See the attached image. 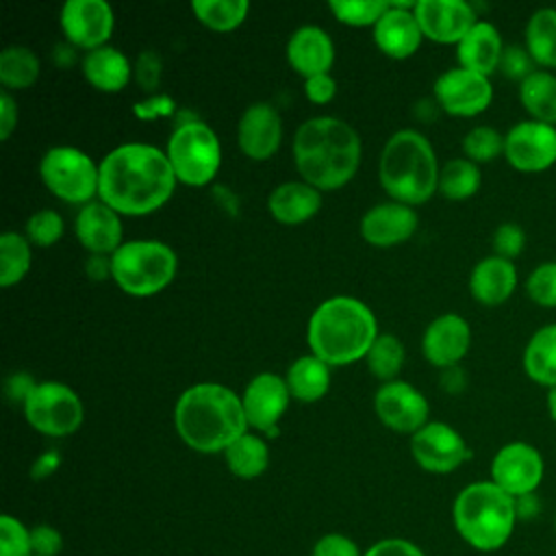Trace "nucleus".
<instances>
[{
	"label": "nucleus",
	"mask_w": 556,
	"mask_h": 556,
	"mask_svg": "<svg viewBox=\"0 0 556 556\" xmlns=\"http://www.w3.org/2000/svg\"><path fill=\"white\" fill-rule=\"evenodd\" d=\"M526 248V230L515 222H504L493 232V254L506 261L517 258Z\"/></svg>",
	"instance_id": "nucleus-44"
},
{
	"label": "nucleus",
	"mask_w": 556,
	"mask_h": 556,
	"mask_svg": "<svg viewBox=\"0 0 556 556\" xmlns=\"http://www.w3.org/2000/svg\"><path fill=\"white\" fill-rule=\"evenodd\" d=\"M417 213L402 202H380L361 217V237L376 248H391L410 239L417 230Z\"/></svg>",
	"instance_id": "nucleus-22"
},
{
	"label": "nucleus",
	"mask_w": 556,
	"mask_h": 556,
	"mask_svg": "<svg viewBox=\"0 0 556 556\" xmlns=\"http://www.w3.org/2000/svg\"><path fill=\"white\" fill-rule=\"evenodd\" d=\"M289 65L306 78L328 74L334 61V46L330 35L319 26H302L293 30L287 43Z\"/></svg>",
	"instance_id": "nucleus-24"
},
{
	"label": "nucleus",
	"mask_w": 556,
	"mask_h": 556,
	"mask_svg": "<svg viewBox=\"0 0 556 556\" xmlns=\"http://www.w3.org/2000/svg\"><path fill=\"white\" fill-rule=\"evenodd\" d=\"M328 9L334 17L350 26H374L389 9L384 0H330Z\"/></svg>",
	"instance_id": "nucleus-40"
},
{
	"label": "nucleus",
	"mask_w": 556,
	"mask_h": 556,
	"mask_svg": "<svg viewBox=\"0 0 556 556\" xmlns=\"http://www.w3.org/2000/svg\"><path fill=\"white\" fill-rule=\"evenodd\" d=\"M415 2H389V9L374 24L378 50L391 59H408L417 52L424 33L413 13Z\"/></svg>",
	"instance_id": "nucleus-21"
},
{
	"label": "nucleus",
	"mask_w": 556,
	"mask_h": 556,
	"mask_svg": "<svg viewBox=\"0 0 556 556\" xmlns=\"http://www.w3.org/2000/svg\"><path fill=\"white\" fill-rule=\"evenodd\" d=\"M463 154L476 165L491 163L497 156H504V135L493 126H473L463 137Z\"/></svg>",
	"instance_id": "nucleus-39"
},
{
	"label": "nucleus",
	"mask_w": 556,
	"mask_h": 556,
	"mask_svg": "<svg viewBox=\"0 0 556 556\" xmlns=\"http://www.w3.org/2000/svg\"><path fill=\"white\" fill-rule=\"evenodd\" d=\"M285 380L291 397L306 404L317 402L330 389V365L315 354H306L289 365Z\"/></svg>",
	"instance_id": "nucleus-30"
},
{
	"label": "nucleus",
	"mask_w": 556,
	"mask_h": 556,
	"mask_svg": "<svg viewBox=\"0 0 556 556\" xmlns=\"http://www.w3.org/2000/svg\"><path fill=\"white\" fill-rule=\"evenodd\" d=\"M33 556H56L63 549V536L54 526L39 523L30 528Z\"/></svg>",
	"instance_id": "nucleus-47"
},
{
	"label": "nucleus",
	"mask_w": 556,
	"mask_h": 556,
	"mask_svg": "<svg viewBox=\"0 0 556 556\" xmlns=\"http://www.w3.org/2000/svg\"><path fill=\"white\" fill-rule=\"evenodd\" d=\"M504 48L506 46L500 30L491 22L478 20L471 30L456 43L458 67L491 76L495 70H500Z\"/></svg>",
	"instance_id": "nucleus-26"
},
{
	"label": "nucleus",
	"mask_w": 556,
	"mask_h": 556,
	"mask_svg": "<svg viewBox=\"0 0 556 556\" xmlns=\"http://www.w3.org/2000/svg\"><path fill=\"white\" fill-rule=\"evenodd\" d=\"M452 519L460 539L478 552H495L513 536L517 502L491 480L467 484L454 500Z\"/></svg>",
	"instance_id": "nucleus-6"
},
{
	"label": "nucleus",
	"mask_w": 556,
	"mask_h": 556,
	"mask_svg": "<svg viewBox=\"0 0 556 556\" xmlns=\"http://www.w3.org/2000/svg\"><path fill=\"white\" fill-rule=\"evenodd\" d=\"M174 426L191 450L213 454L248 432V417L232 389L219 382H198L178 397Z\"/></svg>",
	"instance_id": "nucleus-3"
},
{
	"label": "nucleus",
	"mask_w": 556,
	"mask_h": 556,
	"mask_svg": "<svg viewBox=\"0 0 556 556\" xmlns=\"http://www.w3.org/2000/svg\"><path fill=\"white\" fill-rule=\"evenodd\" d=\"M87 274H89L93 280H102L106 274L111 276V258L91 256L89 263H87Z\"/></svg>",
	"instance_id": "nucleus-55"
},
{
	"label": "nucleus",
	"mask_w": 556,
	"mask_h": 556,
	"mask_svg": "<svg viewBox=\"0 0 556 556\" xmlns=\"http://www.w3.org/2000/svg\"><path fill=\"white\" fill-rule=\"evenodd\" d=\"M424 37L437 43H458L478 22L465 0H419L413 9Z\"/></svg>",
	"instance_id": "nucleus-18"
},
{
	"label": "nucleus",
	"mask_w": 556,
	"mask_h": 556,
	"mask_svg": "<svg viewBox=\"0 0 556 556\" xmlns=\"http://www.w3.org/2000/svg\"><path fill=\"white\" fill-rule=\"evenodd\" d=\"M282 139V119L269 102L250 104L237 124V143L241 152L254 161L274 156Z\"/></svg>",
	"instance_id": "nucleus-20"
},
{
	"label": "nucleus",
	"mask_w": 556,
	"mask_h": 556,
	"mask_svg": "<svg viewBox=\"0 0 556 556\" xmlns=\"http://www.w3.org/2000/svg\"><path fill=\"white\" fill-rule=\"evenodd\" d=\"M22 406L26 421L48 437H67L76 432L85 417L78 393L56 380L37 382Z\"/></svg>",
	"instance_id": "nucleus-10"
},
{
	"label": "nucleus",
	"mask_w": 556,
	"mask_h": 556,
	"mask_svg": "<svg viewBox=\"0 0 556 556\" xmlns=\"http://www.w3.org/2000/svg\"><path fill=\"white\" fill-rule=\"evenodd\" d=\"M39 76V59L24 46H9L0 52V83L4 89H26Z\"/></svg>",
	"instance_id": "nucleus-37"
},
{
	"label": "nucleus",
	"mask_w": 556,
	"mask_h": 556,
	"mask_svg": "<svg viewBox=\"0 0 556 556\" xmlns=\"http://www.w3.org/2000/svg\"><path fill=\"white\" fill-rule=\"evenodd\" d=\"M517 289V267L502 256H484L469 274L471 298L484 306L504 304Z\"/></svg>",
	"instance_id": "nucleus-25"
},
{
	"label": "nucleus",
	"mask_w": 556,
	"mask_h": 556,
	"mask_svg": "<svg viewBox=\"0 0 556 556\" xmlns=\"http://www.w3.org/2000/svg\"><path fill=\"white\" fill-rule=\"evenodd\" d=\"M521 365L539 387H556V324H545L532 332L523 348Z\"/></svg>",
	"instance_id": "nucleus-29"
},
{
	"label": "nucleus",
	"mask_w": 556,
	"mask_h": 556,
	"mask_svg": "<svg viewBox=\"0 0 556 556\" xmlns=\"http://www.w3.org/2000/svg\"><path fill=\"white\" fill-rule=\"evenodd\" d=\"M363 556H426L421 547L406 539H382L374 543Z\"/></svg>",
	"instance_id": "nucleus-49"
},
{
	"label": "nucleus",
	"mask_w": 556,
	"mask_h": 556,
	"mask_svg": "<svg viewBox=\"0 0 556 556\" xmlns=\"http://www.w3.org/2000/svg\"><path fill=\"white\" fill-rule=\"evenodd\" d=\"M506 163L523 174H539L556 163V126L534 119L517 122L504 135Z\"/></svg>",
	"instance_id": "nucleus-12"
},
{
	"label": "nucleus",
	"mask_w": 556,
	"mask_h": 556,
	"mask_svg": "<svg viewBox=\"0 0 556 556\" xmlns=\"http://www.w3.org/2000/svg\"><path fill=\"white\" fill-rule=\"evenodd\" d=\"M174 111V100L165 93H156V96H150L141 102H137L132 106V113L141 119H154V117H163V115H169Z\"/></svg>",
	"instance_id": "nucleus-51"
},
{
	"label": "nucleus",
	"mask_w": 556,
	"mask_h": 556,
	"mask_svg": "<svg viewBox=\"0 0 556 556\" xmlns=\"http://www.w3.org/2000/svg\"><path fill=\"white\" fill-rule=\"evenodd\" d=\"M554 530H556V515H554Z\"/></svg>",
	"instance_id": "nucleus-58"
},
{
	"label": "nucleus",
	"mask_w": 556,
	"mask_h": 556,
	"mask_svg": "<svg viewBox=\"0 0 556 556\" xmlns=\"http://www.w3.org/2000/svg\"><path fill=\"white\" fill-rule=\"evenodd\" d=\"M0 556H33L30 530L15 517H0Z\"/></svg>",
	"instance_id": "nucleus-43"
},
{
	"label": "nucleus",
	"mask_w": 556,
	"mask_h": 556,
	"mask_svg": "<svg viewBox=\"0 0 556 556\" xmlns=\"http://www.w3.org/2000/svg\"><path fill=\"white\" fill-rule=\"evenodd\" d=\"M304 93L315 104H326L337 93V83L330 74H317L304 80Z\"/></svg>",
	"instance_id": "nucleus-50"
},
{
	"label": "nucleus",
	"mask_w": 556,
	"mask_h": 556,
	"mask_svg": "<svg viewBox=\"0 0 556 556\" xmlns=\"http://www.w3.org/2000/svg\"><path fill=\"white\" fill-rule=\"evenodd\" d=\"M226 465L228 469L243 480H252L258 478L267 465H269V450L265 439H261L258 434H241L239 439H235L226 450Z\"/></svg>",
	"instance_id": "nucleus-33"
},
{
	"label": "nucleus",
	"mask_w": 556,
	"mask_h": 556,
	"mask_svg": "<svg viewBox=\"0 0 556 556\" xmlns=\"http://www.w3.org/2000/svg\"><path fill=\"white\" fill-rule=\"evenodd\" d=\"M519 102L530 119L556 126V74L547 70L532 72L519 83Z\"/></svg>",
	"instance_id": "nucleus-31"
},
{
	"label": "nucleus",
	"mask_w": 556,
	"mask_h": 556,
	"mask_svg": "<svg viewBox=\"0 0 556 556\" xmlns=\"http://www.w3.org/2000/svg\"><path fill=\"white\" fill-rule=\"evenodd\" d=\"M293 163L302 180L319 191L348 185L361 163L358 132L332 115L311 117L293 137Z\"/></svg>",
	"instance_id": "nucleus-2"
},
{
	"label": "nucleus",
	"mask_w": 556,
	"mask_h": 556,
	"mask_svg": "<svg viewBox=\"0 0 556 556\" xmlns=\"http://www.w3.org/2000/svg\"><path fill=\"white\" fill-rule=\"evenodd\" d=\"M56 465H59V456H56L54 452H46L43 456H39V458L35 460V465H33V476H35V478H41V476L54 471Z\"/></svg>",
	"instance_id": "nucleus-56"
},
{
	"label": "nucleus",
	"mask_w": 556,
	"mask_h": 556,
	"mask_svg": "<svg viewBox=\"0 0 556 556\" xmlns=\"http://www.w3.org/2000/svg\"><path fill=\"white\" fill-rule=\"evenodd\" d=\"M374 410L387 428L415 434L428 424L430 406L424 393L410 382L391 380L378 387L374 395Z\"/></svg>",
	"instance_id": "nucleus-15"
},
{
	"label": "nucleus",
	"mask_w": 556,
	"mask_h": 556,
	"mask_svg": "<svg viewBox=\"0 0 556 556\" xmlns=\"http://www.w3.org/2000/svg\"><path fill=\"white\" fill-rule=\"evenodd\" d=\"M35 387H37V382H35L28 374H24V371L11 374V376L7 378V382H4L7 397H9L11 402H22V404L28 400V395L33 393Z\"/></svg>",
	"instance_id": "nucleus-52"
},
{
	"label": "nucleus",
	"mask_w": 556,
	"mask_h": 556,
	"mask_svg": "<svg viewBox=\"0 0 556 556\" xmlns=\"http://www.w3.org/2000/svg\"><path fill=\"white\" fill-rule=\"evenodd\" d=\"M539 67L534 65L530 52L526 50V46H506L502 61H500V72L510 78V80H526L532 72H536Z\"/></svg>",
	"instance_id": "nucleus-45"
},
{
	"label": "nucleus",
	"mask_w": 556,
	"mask_h": 556,
	"mask_svg": "<svg viewBox=\"0 0 556 556\" xmlns=\"http://www.w3.org/2000/svg\"><path fill=\"white\" fill-rule=\"evenodd\" d=\"M165 154L176 178L191 187L208 185L222 165V146L204 122H182L167 139Z\"/></svg>",
	"instance_id": "nucleus-8"
},
{
	"label": "nucleus",
	"mask_w": 556,
	"mask_h": 556,
	"mask_svg": "<svg viewBox=\"0 0 556 556\" xmlns=\"http://www.w3.org/2000/svg\"><path fill=\"white\" fill-rule=\"evenodd\" d=\"M545 476L541 452L526 443L513 441L502 445L491 460V482H495L510 497L532 495Z\"/></svg>",
	"instance_id": "nucleus-11"
},
{
	"label": "nucleus",
	"mask_w": 556,
	"mask_h": 556,
	"mask_svg": "<svg viewBox=\"0 0 556 556\" xmlns=\"http://www.w3.org/2000/svg\"><path fill=\"white\" fill-rule=\"evenodd\" d=\"M404 345L395 334L382 332L376 337V341L371 343L365 361L369 371L382 380V382H391L397 380L395 376L400 374L402 365H404Z\"/></svg>",
	"instance_id": "nucleus-38"
},
{
	"label": "nucleus",
	"mask_w": 556,
	"mask_h": 556,
	"mask_svg": "<svg viewBox=\"0 0 556 556\" xmlns=\"http://www.w3.org/2000/svg\"><path fill=\"white\" fill-rule=\"evenodd\" d=\"M291 393L287 380L278 374L263 371L254 376L243 391V410L248 417V426L267 437H276L280 432L278 424L289 406Z\"/></svg>",
	"instance_id": "nucleus-16"
},
{
	"label": "nucleus",
	"mask_w": 556,
	"mask_h": 556,
	"mask_svg": "<svg viewBox=\"0 0 556 556\" xmlns=\"http://www.w3.org/2000/svg\"><path fill=\"white\" fill-rule=\"evenodd\" d=\"M471 345V328L465 317L456 313H443L434 317L421 337V352L434 367L458 365Z\"/></svg>",
	"instance_id": "nucleus-19"
},
{
	"label": "nucleus",
	"mask_w": 556,
	"mask_h": 556,
	"mask_svg": "<svg viewBox=\"0 0 556 556\" xmlns=\"http://www.w3.org/2000/svg\"><path fill=\"white\" fill-rule=\"evenodd\" d=\"M76 237L85 250L93 256H113L122 245V219L119 213L113 211L102 200H93L80 206L74 222Z\"/></svg>",
	"instance_id": "nucleus-23"
},
{
	"label": "nucleus",
	"mask_w": 556,
	"mask_h": 556,
	"mask_svg": "<svg viewBox=\"0 0 556 556\" xmlns=\"http://www.w3.org/2000/svg\"><path fill=\"white\" fill-rule=\"evenodd\" d=\"M111 258V278L128 295L148 298L163 291L176 276V252L156 239L122 243Z\"/></svg>",
	"instance_id": "nucleus-7"
},
{
	"label": "nucleus",
	"mask_w": 556,
	"mask_h": 556,
	"mask_svg": "<svg viewBox=\"0 0 556 556\" xmlns=\"http://www.w3.org/2000/svg\"><path fill=\"white\" fill-rule=\"evenodd\" d=\"M441 387L450 393H458L465 389V374L458 365H452V367H445L443 369V376H441Z\"/></svg>",
	"instance_id": "nucleus-54"
},
{
	"label": "nucleus",
	"mask_w": 556,
	"mask_h": 556,
	"mask_svg": "<svg viewBox=\"0 0 556 556\" xmlns=\"http://www.w3.org/2000/svg\"><path fill=\"white\" fill-rule=\"evenodd\" d=\"M313 556H363V554L350 536L339 534V532H330V534H324L315 543Z\"/></svg>",
	"instance_id": "nucleus-48"
},
{
	"label": "nucleus",
	"mask_w": 556,
	"mask_h": 556,
	"mask_svg": "<svg viewBox=\"0 0 556 556\" xmlns=\"http://www.w3.org/2000/svg\"><path fill=\"white\" fill-rule=\"evenodd\" d=\"M439 163L430 141L410 128L393 132L378 161V178L391 200L415 206L439 191Z\"/></svg>",
	"instance_id": "nucleus-5"
},
{
	"label": "nucleus",
	"mask_w": 556,
	"mask_h": 556,
	"mask_svg": "<svg viewBox=\"0 0 556 556\" xmlns=\"http://www.w3.org/2000/svg\"><path fill=\"white\" fill-rule=\"evenodd\" d=\"M17 126V104L7 89L0 91V139L7 141Z\"/></svg>",
	"instance_id": "nucleus-53"
},
{
	"label": "nucleus",
	"mask_w": 556,
	"mask_h": 556,
	"mask_svg": "<svg viewBox=\"0 0 556 556\" xmlns=\"http://www.w3.org/2000/svg\"><path fill=\"white\" fill-rule=\"evenodd\" d=\"M63 217L52 208H41L33 213L26 222V239L39 248L54 245L63 237Z\"/></svg>",
	"instance_id": "nucleus-41"
},
{
	"label": "nucleus",
	"mask_w": 556,
	"mask_h": 556,
	"mask_svg": "<svg viewBox=\"0 0 556 556\" xmlns=\"http://www.w3.org/2000/svg\"><path fill=\"white\" fill-rule=\"evenodd\" d=\"M480 185V167L465 156L447 161L439 172V193L447 200H467L478 193Z\"/></svg>",
	"instance_id": "nucleus-34"
},
{
	"label": "nucleus",
	"mask_w": 556,
	"mask_h": 556,
	"mask_svg": "<svg viewBox=\"0 0 556 556\" xmlns=\"http://www.w3.org/2000/svg\"><path fill=\"white\" fill-rule=\"evenodd\" d=\"M135 80L143 91H154L161 85L163 74V61L154 50H143L132 67Z\"/></svg>",
	"instance_id": "nucleus-46"
},
{
	"label": "nucleus",
	"mask_w": 556,
	"mask_h": 556,
	"mask_svg": "<svg viewBox=\"0 0 556 556\" xmlns=\"http://www.w3.org/2000/svg\"><path fill=\"white\" fill-rule=\"evenodd\" d=\"M39 176L43 185L70 204H89L100 189V165L72 146H54L46 150L39 161Z\"/></svg>",
	"instance_id": "nucleus-9"
},
{
	"label": "nucleus",
	"mask_w": 556,
	"mask_h": 556,
	"mask_svg": "<svg viewBox=\"0 0 556 556\" xmlns=\"http://www.w3.org/2000/svg\"><path fill=\"white\" fill-rule=\"evenodd\" d=\"M267 208L276 222L298 226L317 215L321 208V193L304 180H289L271 189Z\"/></svg>",
	"instance_id": "nucleus-27"
},
{
	"label": "nucleus",
	"mask_w": 556,
	"mask_h": 556,
	"mask_svg": "<svg viewBox=\"0 0 556 556\" xmlns=\"http://www.w3.org/2000/svg\"><path fill=\"white\" fill-rule=\"evenodd\" d=\"M83 74L91 87L104 93L124 89L132 76V65L124 52L113 46H102L85 54Z\"/></svg>",
	"instance_id": "nucleus-28"
},
{
	"label": "nucleus",
	"mask_w": 556,
	"mask_h": 556,
	"mask_svg": "<svg viewBox=\"0 0 556 556\" xmlns=\"http://www.w3.org/2000/svg\"><path fill=\"white\" fill-rule=\"evenodd\" d=\"M191 9L195 17L217 33L235 30L248 17V0H193Z\"/></svg>",
	"instance_id": "nucleus-36"
},
{
	"label": "nucleus",
	"mask_w": 556,
	"mask_h": 556,
	"mask_svg": "<svg viewBox=\"0 0 556 556\" xmlns=\"http://www.w3.org/2000/svg\"><path fill=\"white\" fill-rule=\"evenodd\" d=\"M437 104L456 117H473L489 109L493 100V85L489 76L452 67L434 80Z\"/></svg>",
	"instance_id": "nucleus-14"
},
{
	"label": "nucleus",
	"mask_w": 556,
	"mask_h": 556,
	"mask_svg": "<svg viewBox=\"0 0 556 556\" xmlns=\"http://www.w3.org/2000/svg\"><path fill=\"white\" fill-rule=\"evenodd\" d=\"M30 245L26 235L13 230L0 235V287H13L28 274Z\"/></svg>",
	"instance_id": "nucleus-35"
},
{
	"label": "nucleus",
	"mask_w": 556,
	"mask_h": 556,
	"mask_svg": "<svg viewBox=\"0 0 556 556\" xmlns=\"http://www.w3.org/2000/svg\"><path fill=\"white\" fill-rule=\"evenodd\" d=\"M410 454L421 469L430 473H450L471 456V450L463 434L450 424L428 421L410 434Z\"/></svg>",
	"instance_id": "nucleus-13"
},
{
	"label": "nucleus",
	"mask_w": 556,
	"mask_h": 556,
	"mask_svg": "<svg viewBox=\"0 0 556 556\" xmlns=\"http://www.w3.org/2000/svg\"><path fill=\"white\" fill-rule=\"evenodd\" d=\"M115 26V15L104 0H67L61 7V28L65 37L87 52L106 46Z\"/></svg>",
	"instance_id": "nucleus-17"
},
{
	"label": "nucleus",
	"mask_w": 556,
	"mask_h": 556,
	"mask_svg": "<svg viewBox=\"0 0 556 556\" xmlns=\"http://www.w3.org/2000/svg\"><path fill=\"white\" fill-rule=\"evenodd\" d=\"M378 337L371 308L350 295H334L321 302L306 326L311 354L328 365H350L367 356Z\"/></svg>",
	"instance_id": "nucleus-4"
},
{
	"label": "nucleus",
	"mask_w": 556,
	"mask_h": 556,
	"mask_svg": "<svg viewBox=\"0 0 556 556\" xmlns=\"http://www.w3.org/2000/svg\"><path fill=\"white\" fill-rule=\"evenodd\" d=\"M526 50L539 70H556V9H536L526 24Z\"/></svg>",
	"instance_id": "nucleus-32"
},
{
	"label": "nucleus",
	"mask_w": 556,
	"mask_h": 556,
	"mask_svg": "<svg viewBox=\"0 0 556 556\" xmlns=\"http://www.w3.org/2000/svg\"><path fill=\"white\" fill-rule=\"evenodd\" d=\"M547 413H549L552 421L556 424V387L547 389Z\"/></svg>",
	"instance_id": "nucleus-57"
},
{
	"label": "nucleus",
	"mask_w": 556,
	"mask_h": 556,
	"mask_svg": "<svg viewBox=\"0 0 556 556\" xmlns=\"http://www.w3.org/2000/svg\"><path fill=\"white\" fill-rule=\"evenodd\" d=\"M528 298L545 308H556V261L536 265L526 278Z\"/></svg>",
	"instance_id": "nucleus-42"
},
{
	"label": "nucleus",
	"mask_w": 556,
	"mask_h": 556,
	"mask_svg": "<svg viewBox=\"0 0 556 556\" xmlns=\"http://www.w3.org/2000/svg\"><path fill=\"white\" fill-rule=\"evenodd\" d=\"M176 174L163 150L150 143H122L100 163L98 198L119 215H148L176 189Z\"/></svg>",
	"instance_id": "nucleus-1"
}]
</instances>
